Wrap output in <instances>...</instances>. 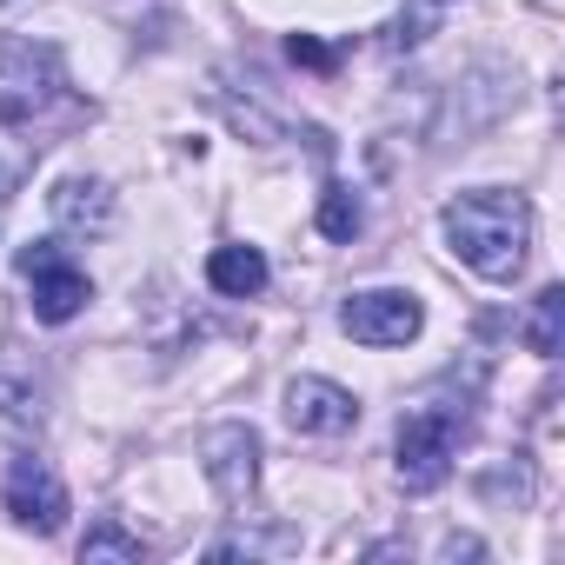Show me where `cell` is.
<instances>
[{"mask_svg": "<svg viewBox=\"0 0 565 565\" xmlns=\"http://www.w3.org/2000/svg\"><path fill=\"white\" fill-rule=\"evenodd\" d=\"M446 239L452 253L486 273V279H512L525 266V246H532V206L519 193H499V186H479V193H459L446 206Z\"/></svg>", "mask_w": 565, "mask_h": 565, "instance_id": "obj_1", "label": "cell"}, {"mask_svg": "<svg viewBox=\"0 0 565 565\" xmlns=\"http://www.w3.org/2000/svg\"><path fill=\"white\" fill-rule=\"evenodd\" d=\"M452 439H459V419L446 406H419L399 419V486L406 492H433L446 486L452 472Z\"/></svg>", "mask_w": 565, "mask_h": 565, "instance_id": "obj_2", "label": "cell"}, {"mask_svg": "<svg viewBox=\"0 0 565 565\" xmlns=\"http://www.w3.org/2000/svg\"><path fill=\"white\" fill-rule=\"evenodd\" d=\"M21 273L34 279V320H47V327H67L87 300H94V287H87V273L54 246V239H41V246H28L21 253Z\"/></svg>", "mask_w": 565, "mask_h": 565, "instance_id": "obj_3", "label": "cell"}, {"mask_svg": "<svg viewBox=\"0 0 565 565\" xmlns=\"http://www.w3.org/2000/svg\"><path fill=\"white\" fill-rule=\"evenodd\" d=\"M340 327H347L360 347H406V340H419L426 313H419L413 294H399V287H373V294H353V300L340 307Z\"/></svg>", "mask_w": 565, "mask_h": 565, "instance_id": "obj_4", "label": "cell"}, {"mask_svg": "<svg viewBox=\"0 0 565 565\" xmlns=\"http://www.w3.org/2000/svg\"><path fill=\"white\" fill-rule=\"evenodd\" d=\"M8 512L47 539V532H61V519H67V486H61L41 459H14V466H8Z\"/></svg>", "mask_w": 565, "mask_h": 565, "instance_id": "obj_5", "label": "cell"}, {"mask_svg": "<svg viewBox=\"0 0 565 565\" xmlns=\"http://www.w3.org/2000/svg\"><path fill=\"white\" fill-rule=\"evenodd\" d=\"M287 419H294V433H353V419H360V399L347 393V386H333V380H294L287 386Z\"/></svg>", "mask_w": 565, "mask_h": 565, "instance_id": "obj_6", "label": "cell"}, {"mask_svg": "<svg viewBox=\"0 0 565 565\" xmlns=\"http://www.w3.org/2000/svg\"><path fill=\"white\" fill-rule=\"evenodd\" d=\"M206 472H213L220 499H246L253 479H259V439H253L246 426H220V433L206 439Z\"/></svg>", "mask_w": 565, "mask_h": 565, "instance_id": "obj_7", "label": "cell"}, {"mask_svg": "<svg viewBox=\"0 0 565 565\" xmlns=\"http://www.w3.org/2000/svg\"><path fill=\"white\" fill-rule=\"evenodd\" d=\"M206 279H213L226 300H253V294L266 287V253H259V246H213Z\"/></svg>", "mask_w": 565, "mask_h": 565, "instance_id": "obj_8", "label": "cell"}, {"mask_svg": "<svg viewBox=\"0 0 565 565\" xmlns=\"http://www.w3.org/2000/svg\"><path fill=\"white\" fill-rule=\"evenodd\" d=\"M54 220L74 226V233H100L114 220V200H107L100 180H61L54 186Z\"/></svg>", "mask_w": 565, "mask_h": 565, "instance_id": "obj_9", "label": "cell"}, {"mask_svg": "<svg viewBox=\"0 0 565 565\" xmlns=\"http://www.w3.org/2000/svg\"><path fill=\"white\" fill-rule=\"evenodd\" d=\"M140 552H147V545H140L134 532H120L114 519H100V525L81 539V558H87V565H94V558H127V565H140Z\"/></svg>", "mask_w": 565, "mask_h": 565, "instance_id": "obj_10", "label": "cell"}, {"mask_svg": "<svg viewBox=\"0 0 565 565\" xmlns=\"http://www.w3.org/2000/svg\"><path fill=\"white\" fill-rule=\"evenodd\" d=\"M558 327H565V294H558V287H545V294H539V313H532V333H525V347L552 360V353H558Z\"/></svg>", "mask_w": 565, "mask_h": 565, "instance_id": "obj_11", "label": "cell"}, {"mask_svg": "<svg viewBox=\"0 0 565 565\" xmlns=\"http://www.w3.org/2000/svg\"><path fill=\"white\" fill-rule=\"evenodd\" d=\"M320 233H327V239H353V233H360V200H353V186H327V200H320Z\"/></svg>", "mask_w": 565, "mask_h": 565, "instance_id": "obj_12", "label": "cell"}, {"mask_svg": "<svg viewBox=\"0 0 565 565\" xmlns=\"http://www.w3.org/2000/svg\"><path fill=\"white\" fill-rule=\"evenodd\" d=\"M287 54H294V61H307V67H333V54H327L320 41H307V34H294V41H287Z\"/></svg>", "mask_w": 565, "mask_h": 565, "instance_id": "obj_13", "label": "cell"}]
</instances>
